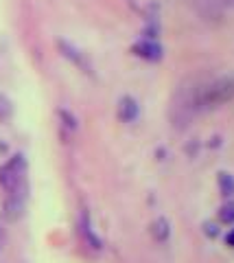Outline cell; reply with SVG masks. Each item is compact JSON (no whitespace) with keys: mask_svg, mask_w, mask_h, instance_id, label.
Instances as JSON below:
<instances>
[{"mask_svg":"<svg viewBox=\"0 0 234 263\" xmlns=\"http://www.w3.org/2000/svg\"><path fill=\"white\" fill-rule=\"evenodd\" d=\"M217 184H219V193L223 197H234V176L228 174V171H219L217 174Z\"/></svg>","mask_w":234,"mask_h":263,"instance_id":"9","label":"cell"},{"mask_svg":"<svg viewBox=\"0 0 234 263\" xmlns=\"http://www.w3.org/2000/svg\"><path fill=\"white\" fill-rule=\"evenodd\" d=\"M225 246H230V248H234V228L230 230L228 235H225Z\"/></svg>","mask_w":234,"mask_h":263,"instance_id":"13","label":"cell"},{"mask_svg":"<svg viewBox=\"0 0 234 263\" xmlns=\"http://www.w3.org/2000/svg\"><path fill=\"white\" fill-rule=\"evenodd\" d=\"M57 46H59V51H61L63 57H68V60L75 64V66H79V68H81L83 72H90V64H88V62H86V57L79 53V48H75V46L68 44V42H63V40H59Z\"/></svg>","mask_w":234,"mask_h":263,"instance_id":"7","label":"cell"},{"mask_svg":"<svg viewBox=\"0 0 234 263\" xmlns=\"http://www.w3.org/2000/svg\"><path fill=\"white\" fill-rule=\"evenodd\" d=\"M5 152H7V143L0 138V154H5Z\"/></svg>","mask_w":234,"mask_h":263,"instance_id":"15","label":"cell"},{"mask_svg":"<svg viewBox=\"0 0 234 263\" xmlns=\"http://www.w3.org/2000/svg\"><path fill=\"white\" fill-rule=\"evenodd\" d=\"M204 235L208 237V239H217V237L221 235V228H219V224L217 221H204Z\"/></svg>","mask_w":234,"mask_h":263,"instance_id":"12","label":"cell"},{"mask_svg":"<svg viewBox=\"0 0 234 263\" xmlns=\"http://www.w3.org/2000/svg\"><path fill=\"white\" fill-rule=\"evenodd\" d=\"M3 243H5V235H3V228H0V250H3Z\"/></svg>","mask_w":234,"mask_h":263,"instance_id":"16","label":"cell"},{"mask_svg":"<svg viewBox=\"0 0 234 263\" xmlns=\"http://www.w3.org/2000/svg\"><path fill=\"white\" fill-rule=\"evenodd\" d=\"M219 5L221 7H232V9H234V0H219Z\"/></svg>","mask_w":234,"mask_h":263,"instance_id":"14","label":"cell"},{"mask_svg":"<svg viewBox=\"0 0 234 263\" xmlns=\"http://www.w3.org/2000/svg\"><path fill=\"white\" fill-rule=\"evenodd\" d=\"M132 53L138 57V60H144V62H160L164 57V51L156 40H138L134 46H132Z\"/></svg>","mask_w":234,"mask_h":263,"instance_id":"3","label":"cell"},{"mask_svg":"<svg viewBox=\"0 0 234 263\" xmlns=\"http://www.w3.org/2000/svg\"><path fill=\"white\" fill-rule=\"evenodd\" d=\"M24 209H27V197L7 195L5 202H3V217L7 221H18L24 215Z\"/></svg>","mask_w":234,"mask_h":263,"instance_id":"5","label":"cell"},{"mask_svg":"<svg viewBox=\"0 0 234 263\" xmlns=\"http://www.w3.org/2000/svg\"><path fill=\"white\" fill-rule=\"evenodd\" d=\"M29 164L24 154H13L3 167H0V186L7 195H22L29 197V182H27Z\"/></svg>","mask_w":234,"mask_h":263,"instance_id":"2","label":"cell"},{"mask_svg":"<svg viewBox=\"0 0 234 263\" xmlns=\"http://www.w3.org/2000/svg\"><path fill=\"white\" fill-rule=\"evenodd\" d=\"M79 233H81L83 237V241L90 246L92 250H101L103 248V241L96 237V233L92 230V224H90V217H88V213L83 211L81 213V221H79Z\"/></svg>","mask_w":234,"mask_h":263,"instance_id":"6","label":"cell"},{"mask_svg":"<svg viewBox=\"0 0 234 263\" xmlns=\"http://www.w3.org/2000/svg\"><path fill=\"white\" fill-rule=\"evenodd\" d=\"M149 233H151V237H153V239H156L158 243H164L168 237H171V224H168L166 217H158V219L151 221Z\"/></svg>","mask_w":234,"mask_h":263,"instance_id":"8","label":"cell"},{"mask_svg":"<svg viewBox=\"0 0 234 263\" xmlns=\"http://www.w3.org/2000/svg\"><path fill=\"white\" fill-rule=\"evenodd\" d=\"M234 99V75L217 77L210 81H197L193 86V103H195V112H210L221 108Z\"/></svg>","mask_w":234,"mask_h":263,"instance_id":"1","label":"cell"},{"mask_svg":"<svg viewBox=\"0 0 234 263\" xmlns=\"http://www.w3.org/2000/svg\"><path fill=\"white\" fill-rule=\"evenodd\" d=\"M138 114H140V105L138 101H136L134 97H120L118 99V105H116V117L120 123H134L136 119H138Z\"/></svg>","mask_w":234,"mask_h":263,"instance_id":"4","label":"cell"},{"mask_svg":"<svg viewBox=\"0 0 234 263\" xmlns=\"http://www.w3.org/2000/svg\"><path fill=\"white\" fill-rule=\"evenodd\" d=\"M13 117V101L0 92V121H9Z\"/></svg>","mask_w":234,"mask_h":263,"instance_id":"11","label":"cell"},{"mask_svg":"<svg viewBox=\"0 0 234 263\" xmlns=\"http://www.w3.org/2000/svg\"><path fill=\"white\" fill-rule=\"evenodd\" d=\"M217 219H219V224L234 226V200H228L225 204H221V209L217 211Z\"/></svg>","mask_w":234,"mask_h":263,"instance_id":"10","label":"cell"}]
</instances>
